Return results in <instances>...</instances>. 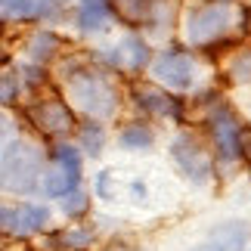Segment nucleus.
<instances>
[{"label":"nucleus","mask_w":251,"mask_h":251,"mask_svg":"<svg viewBox=\"0 0 251 251\" xmlns=\"http://www.w3.org/2000/svg\"><path fill=\"white\" fill-rule=\"evenodd\" d=\"M47 165V146L37 137L13 133L0 143V196L31 199Z\"/></svg>","instance_id":"obj_2"},{"label":"nucleus","mask_w":251,"mask_h":251,"mask_svg":"<svg viewBox=\"0 0 251 251\" xmlns=\"http://www.w3.org/2000/svg\"><path fill=\"white\" fill-rule=\"evenodd\" d=\"M72 137H75L72 143L84 152V158H100L109 146V127H105V121L96 118H78Z\"/></svg>","instance_id":"obj_16"},{"label":"nucleus","mask_w":251,"mask_h":251,"mask_svg":"<svg viewBox=\"0 0 251 251\" xmlns=\"http://www.w3.org/2000/svg\"><path fill=\"white\" fill-rule=\"evenodd\" d=\"M16 133V124H13V115H9L6 109H0V143L9 140Z\"/></svg>","instance_id":"obj_26"},{"label":"nucleus","mask_w":251,"mask_h":251,"mask_svg":"<svg viewBox=\"0 0 251 251\" xmlns=\"http://www.w3.org/2000/svg\"><path fill=\"white\" fill-rule=\"evenodd\" d=\"M127 196H130V201H137V205H146V201H149V183L140 180V177H133L127 183Z\"/></svg>","instance_id":"obj_24"},{"label":"nucleus","mask_w":251,"mask_h":251,"mask_svg":"<svg viewBox=\"0 0 251 251\" xmlns=\"http://www.w3.org/2000/svg\"><path fill=\"white\" fill-rule=\"evenodd\" d=\"M239 161L251 174V124H242V143H239Z\"/></svg>","instance_id":"obj_25"},{"label":"nucleus","mask_w":251,"mask_h":251,"mask_svg":"<svg viewBox=\"0 0 251 251\" xmlns=\"http://www.w3.org/2000/svg\"><path fill=\"white\" fill-rule=\"evenodd\" d=\"M93 199H100V201H115L118 199V180H115V171L109 168H102L100 174L93 177V192H90Z\"/></svg>","instance_id":"obj_22"},{"label":"nucleus","mask_w":251,"mask_h":251,"mask_svg":"<svg viewBox=\"0 0 251 251\" xmlns=\"http://www.w3.org/2000/svg\"><path fill=\"white\" fill-rule=\"evenodd\" d=\"M208 239H214L217 245H224L229 251H248L251 245V224L248 220H220V224H214L208 229Z\"/></svg>","instance_id":"obj_17"},{"label":"nucleus","mask_w":251,"mask_h":251,"mask_svg":"<svg viewBox=\"0 0 251 251\" xmlns=\"http://www.w3.org/2000/svg\"><path fill=\"white\" fill-rule=\"evenodd\" d=\"M81 183H84V171H72V168L47 161L44 174H41V183H37V196L56 201V199H62L65 192H72L75 186H81Z\"/></svg>","instance_id":"obj_15"},{"label":"nucleus","mask_w":251,"mask_h":251,"mask_svg":"<svg viewBox=\"0 0 251 251\" xmlns=\"http://www.w3.org/2000/svg\"><path fill=\"white\" fill-rule=\"evenodd\" d=\"M56 205H59V214L69 220V224L90 220V214H93V196H90V189H84V183L75 186L72 192H65L62 199H56Z\"/></svg>","instance_id":"obj_19"},{"label":"nucleus","mask_w":251,"mask_h":251,"mask_svg":"<svg viewBox=\"0 0 251 251\" xmlns=\"http://www.w3.org/2000/svg\"><path fill=\"white\" fill-rule=\"evenodd\" d=\"M115 143L121 152H152L158 143V127L146 118H130L115 133Z\"/></svg>","instance_id":"obj_14"},{"label":"nucleus","mask_w":251,"mask_h":251,"mask_svg":"<svg viewBox=\"0 0 251 251\" xmlns=\"http://www.w3.org/2000/svg\"><path fill=\"white\" fill-rule=\"evenodd\" d=\"M224 75L236 87H251V41H242L224 62Z\"/></svg>","instance_id":"obj_20"},{"label":"nucleus","mask_w":251,"mask_h":251,"mask_svg":"<svg viewBox=\"0 0 251 251\" xmlns=\"http://www.w3.org/2000/svg\"><path fill=\"white\" fill-rule=\"evenodd\" d=\"M236 31L242 34L245 41H251V0L236 3Z\"/></svg>","instance_id":"obj_23"},{"label":"nucleus","mask_w":251,"mask_h":251,"mask_svg":"<svg viewBox=\"0 0 251 251\" xmlns=\"http://www.w3.org/2000/svg\"><path fill=\"white\" fill-rule=\"evenodd\" d=\"M168 155L174 161V168L183 174V180L196 189H205L214 183L217 177V168H214V158H211V149H208V140L201 137L199 130H189V127H180L174 133L171 146H168Z\"/></svg>","instance_id":"obj_7"},{"label":"nucleus","mask_w":251,"mask_h":251,"mask_svg":"<svg viewBox=\"0 0 251 251\" xmlns=\"http://www.w3.org/2000/svg\"><path fill=\"white\" fill-rule=\"evenodd\" d=\"M189 251H229V248H224V245H217L214 239H205V242H199L196 248H189Z\"/></svg>","instance_id":"obj_27"},{"label":"nucleus","mask_w":251,"mask_h":251,"mask_svg":"<svg viewBox=\"0 0 251 251\" xmlns=\"http://www.w3.org/2000/svg\"><path fill=\"white\" fill-rule=\"evenodd\" d=\"M239 3H245V0H239Z\"/></svg>","instance_id":"obj_28"},{"label":"nucleus","mask_w":251,"mask_h":251,"mask_svg":"<svg viewBox=\"0 0 251 251\" xmlns=\"http://www.w3.org/2000/svg\"><path fill=\"white\" fill-rule=\"evenodd\" d=\"M0 251H3V245H0Z\"/></svg>","instance_id":"obj_29"},{"label":"nucleus","mask_w":251,"mask_h":251,"mask_svg":"<svg viewBox=\"0 0 251 251\" xmlns=\"http://www.w3.org/2000/svg\"><path fill=\"white\" fill-rule=\"evenodd\" d=\"M69 25H72V31L78 37H84V41H96V37L112 34L115 19H112L109 0H72Z\"/></svg>","instance_id":"obj_9"},{"label":"nucleus","mask_w":251,"mask_h":251,"mask_svg":"<svg viewBox=\"0 0 251 251\" xmlns=\"http://www.w3.org/2000/svg\"><path fill=\"white\" fill-rule=\"evenodd\" d=\"M236 31V6L233 3H214V0H192L180 6L177 34L189 50H205L217 44L220 37Z\"/></svg>","instance_id":"obj_3"},{"label":"nucleus","mask_w":251,"mask_h":251,"mask_svg":"<svg viewBox=\"0 0 251 251\" xmlns=\"http://www.w3.org/2000/svg\"><path fill=\"white\" fill-rule=\"evenodd\" d=\"M69 50H72L69 37H65L59 28H50V25H31L25 31V37H22V56L28 62L47 65V69Z\"/></svg>","instance_id":"obj_10"},{"label":"nucleus","mask_w":251,"mask_h":251,"mask_svg":"<svg viewBox=\"0 0 251 251\" xmlns=\"http://www.w3.org/2000/svg\"><path fill=\"white\" fill-rule=\"evenodd\" d=\"M53 226V211L47 201L19 199L13 201V239H34Z\"/></svg>","instance_id":"obj_12"},{"label":"nucleus","mask_w":251,"mask_h":251,"mask_svg":"<svg viewBox=\"0 0 251 251\" xmlns=\"http://www.w3.org/2000/svg\"><path fill=\"white\" fill-rule=\"evenodd\" d=\"M201 72H205V59H201L196 50H189L186 44L158 47L155 56H152V62H149L152 81L161 84L171 93H180V96L199 90L201 87Z\"/></svg>","instance_id":"obj_5"},{"label":"nucleus","mask_w":251,"mask_h":251,"mask_svg":"<svg viewBox=\"0 0 251 251\" xmlns=\"http://www.w3.org/2000/svg\"><path fill=\"white\" fill-rule=\"evenodd\" d=\"M109 9H112V19L118 28H124V31H140L146 16H149V9H152V0H109Z\"/></svg>","instance_id":"obj_18"},{"label":"nucleus","mask_w":251,"mask_h":251,"mask_svg":"<svg viewBox=\"0 0 251 251\" xmlns=\"http://www.w3.org/2000/svg\"><path fill=\"white\" fill-rule=\"evenodd\" d=\"M47 251H93L100 245V226L78 220V224H65V226H50L44 233Z\"/></svg>","instance_id":"obj_11"},{"label":"nucleus","mask_w":251,"mask_h":251,"mask_svg":"<svg viewBox=\"0 0 251 251\" xmlns=\"http://www.w3.org/2000/svg\"><path fill=\"white\" fill-rule=\"evenodd\" d=\"M25 121L31 124V130L44 140H69L78 124V112L65 102V96L56 93H37L22 105Z\"/></svg>","instance_id":"obj_8"},{"label":"nucleus","mask_w":251,"mask_h":251,"mask_svg":"<svg viewBox=\"0 0 251 251\" xmlns=\"http://www.w3.org/2000/svg\"><path fill=\"white\" fill-rule=\"evenodd\" d=\"M56 81H59L65 102L78 112V118H96V121H115L124 109V90L115 75L96 69L87 59V53H62L53 62Z\"/></svg>","instance_id":"obj_1"},{"label":"nucleus","mask_w":251,"mask_h":251,"mask_svg":"<svg viewBox=\"0 0 251 251\" xmlns=\"http://www.w3.org/2000/svg\"><path fill=\"white\" fill-rule=\"evenodd\" d=\"M124 102L133 109L137 118L146 121H168V124H189V102L186 96L171 93L152 78H130L124 90Z\"/></svg>","instance_id":"obj_6"},{"label":"nucleus","mask_w":251,"mask_h":251,"mask_svg":"<svg viewBox=\"0 0 251 251\" xmlns=\"http://www.w3.org/2000/svg\"><path fill=\"white\" fill-rule=\"evenodd\" d=\"M16 72H19V81H22V90L31 93V96L44 93L47 87L53 84V75H50L47 65H37V62L22 59V62H16Z\"/></svg>","instance_id":"obj_21"},{"label":"nucleus","mask_w":251,"mask_h":251,"mask_svg":"<svg viewBox=\"0 0 251 251\" xmlns=\"http://www.w3.org/2000/svg\"><path fill=\"white\" fill-rule=\"evenodd\" d=\"M201 124H205V140L214 158L217 174H226L229 168L239 165V143H242V118L233 109L226 96H220L214 105L201 112Z\"/></svg>","instance_id":"obj_4"},{"label":"nucleus","mask_w":251,"mask_h":251,"mask_svg":"<svg viewBox=\"0 0 251 251\" xmlns=\"http://www.w3.org/2000/svg\"><path fill=\"white\" fill-rule=\"evenodd\" d=\"M118 53H121V78H140L143 72H149V62L155 56V44L149 37H143L140 31H124L118 41Z\"/></svg>","instance_id":"obj_13"}]
</instances>
